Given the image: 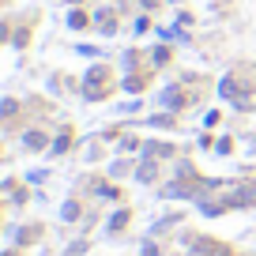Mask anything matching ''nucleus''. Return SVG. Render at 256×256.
I'll return each instance as SVG.
<instances>
[{
  "label": "nucleus",
  "mask_w": 256,
  "mask_h": 256,
  "mask_svg": "<svg viewBox=\"0 0 256 256\" xmlns=\"http://www.w3.org/2000/svg\"><path fill=\"white\" fill-rule=\"evenodd\" d=\"M94 19H98V26H102L106 34H113V12H110V8H102V12L94 16Z\"/></svg>",
  "instance_id": "nucleus-1"
},
{
  "label": "nucleus",
  "mask_w": 256,
  "mask_h": 256,
  "mask_svg": "<svg viewBox=\"0 0 256 256\" xmlns=\"http://www.w3.org/2000/svg\"><path fill=\"white\" fill-rule=\"evenodd\" d=\"M26 147H34V151H38V147H46V140H42V132H26Z\"/></svg>",
  "instance_id": "nucleus-2"
},
{
  "label": "nucleus",
  "mask_w": 256,
  "mask_h": 256,
  "mask_svg": "<svg viewBox=\"0 0 256 256\" xmlns=\"http://www.w3.org/2000/svg\"><path fill=\"white\" fill-rule=\"evenodd\" d=\"M68 26H76V30L87 26V16H83V12H72V16H68Z\"/></svg>",
  "instance_id": "nucleus-3"
},
{
  "label": "nucleus",
  "mask_w": 256,
  "mask_h": 256,
  "mask_svg": "<svg viewBox=\"0 0 256 256\" xmlns=\"http://www.w3.org/2000/svg\"><path fill=\"white\" fill-rule=\"evenodd\" d=\"M144 4H147V8H154V4H158V0H144Z\"/></svg>",
  "instance_id": "nucleus-4"
}]
</instances>
